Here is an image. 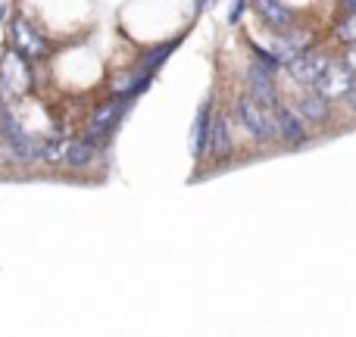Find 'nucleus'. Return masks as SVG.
Here are the masks:
<instances>
[{"label": "nucleus", "mask_w": 356, "mask_h": 337, "mask_svg": "<svg viewBox=\"0 0 356 337\" xmlns=\"http://www.w3.org/2000/svg\"><path fill=\"white\" fill-rule=\"evenodd\" d=\"M328 66H332V56L322 54V50L309 47L307 54H300L297 60H291L284 69H288V75L297 81V85H309V88H313L316 81L322 79V72H325Z\"/></svg>", "instance_id": "423d86ee"}, {"label": "nucleus", "mask_w": 356, "mask_h": 337, "mask_svg": "<svg viewBox=\"0 0 356 337\" xmlns=\"http://www.w3.org/2000/svg\"><path fill=\"white\" fill-rule=\"evenodd\" d=\"M247 47H250L253 60H257V63H263V66L269 69L272 75H278V72H282V69H284V63L275 56V50H266V47H259V44L253 41V38H247Z\"/></svg>", "instance_id": "f3484780"}, {"label": "nucleus", "mask_w": 356, "mask_h": 337, "mask_svg": "<svg viewBox=\"0 0 356 337\" xmlns=\"http://www.w3.org/2000/svg\"><path fill=\"white\" fill-rule=\"evenodd\" d=\"M250 3H253V10H257V16L263 19L269 28H275V31L294 28L297 16H294V10H291V6L282 3V0H250Z\"/></svg>", "instance_id": "9b49d317"}, {"label": "nucleus", "mask_w": 356, "mask_h": 337, "mask_svg": "<svg viewBox=\"0 0 356 337\" xmlns=\"http://www.w3.org/2000/svg\"><path fill=\"white\" fill-rule=\"evenodd\" d=\"M131 110V100H119L113 97V104H106L100 113H94V119L88 122V131L81 135V141L91 144V147H97L104 138H110L113 131L119 129V122H122V116Z\"/></svg>", "instance_id": "20e7f679"}, {"label": "nucleus", "mask_w": 356, "mask_h": 337, "mask_svg": "<svg viewBox=\"0 0 356 337\" xmlns=\"http://www.w3.org/2000/svg\"><path fill=\"white\" fill-rule=\"evenodd\" d=\"M341 6H344L347 13H356V0H341Z\"/></svg>", "instance_id": "5701e85b"}, {"label": "nucleus", "mask_w": 356, "mask_h": 337, "mask_svg": "<svg viewBox=\"0 0 356 337\" xmlns=\"http://www.w3.org/2000/svg\"><path fill=\"white\" fill-rule=\"evenodd\" d=\"M297 113L307 119V125H316V129H319V125L332 122V100L313 88V91L300 94V100H297Z\"/></svg>", "instance_id": "9d476101"}, {"label": "nucleus", "mask_w": 356, "mask_h": 337, "mask_svg": "<svg viewBox=\"0 0 356 337\" xmlns=\"http://www.w3.org/2000/svg\"><path fill=\"white\" fill-rule=\"evenodd\" d=\"M344 60H347V63H350V66L356 69V41H353V44H347V56H344Z\"/></svg>", "instance_id": "4be33fe9"}, {"label": "nucleus", "mask_w": 356, "mask_h": 337, "mask_svg": "<svg viewBox=\"0 0 356 337\" xmlns=\"http://www.w3.org/2000/svg\"><path fill=\"white\" fill-rule=\"evenodd\" d=\"M234 119H238V125H241V129H244L257 144H263V147L275 144V138H278L275 116H272L269 106L259 104V100L253 97L250 91H247V94H238V97H234Z\"/></svg>", "instance_id": "f257e3e1"}, {"label": "nucleus", "mask_w": 356, "mask_h": 337, "mask_svg": "<svg viewBox=\"0 0 356 337\" xmlns=\"http://www.w3.org/2000/svg\"><path fill=\"white\" fill-rule=\"evenodd\" d=\"M3 97H6V91H3V81H0V106H3Z\"/></svg>", "instance_id": "b1692460"}, {"label": "nucleus", "mask_w": 356, "mask_h": 337, "mask_svg": "<svg viewBox=\"0 0 356 337\" xmlns=\"http://www.w3.org/2000/svg\"><path fill=\"white\" fill-rule=\"evenodd\" d=\"M232 150H234V144H232V131H228V119L222 116V113H216V116H213V129H209V150H207V156L213 163H228Z\"/></svg>", "instance_id": "ddd939ff"}, {"label": "nucleus", "mask_w": 356, "mask_h": 337, "mask_svg": "<svg viewBox=\"0 0 356 337\" xmlns=\"http://www.w3.org/2000/svg\"><path fill=\"white\" fill-rule=\"evenodd\" d=\"M94 154H97V147H91V144L85 141H69V150H66V166L69 169H85L94 163Z\"/></svg>", "instance_id": "dca6fc26"}, {"label": "nucleus", "mask_w": 356, "mask_h": 337, "mask_svg": "<svg viewBox=\"0 0 356 337\" xmlns=\"http://www.w3.org/2000/svg\"><path fill=\"white\" fill-rule=\"evenodd\" d=\"M344 100L350 104V110L356 113V79H353V85H350V91H347V97H344Z\"/></svg>", "instance_id": "412c9836"}, {"label": "nucleus", "mask_w": 356, "mask_h": 337, "mask_svg": "<svg viewBox=\"0 0 356 337\" xmlns=\"http://www.w3.org/2000/svg\"><path fill=\"white\" fill-rule=\"evenodd\" d=\"M3 16H6V3H0V22H3Z\"/></svg>", "instance_id": "393cba45"}, {"label": "nucleus", "mask_w": 356, "mask_h": 337, "mask_svg": "<svg viewBox=\"0 0 356 337\" xmlns=\"http://www.w3.org/2000/svg\"><path fill=\"white\" fill-rule=\"evenodd\" d=\"M213 97H207L197 110L194 119V135H191V150H194V160H203L209 150V129H213Z\"/></svg>", "instance_id": "f8f14e48"}, {"label": "nucleus", "mask_w": 356, "mask_h": 337, "mask_svg": "<svg viewBox=\"0 0 356 337\" xmlns=\"http://www.w3.org/2000/svg\"><path fill=\"white\" fill-rule=\"evenodd\" d=\"M334 35H338L344 44H353V41H356V13H350V16L341 19V22H338V31H334Z\"/></svg>", "instance_id": "6ab92c4d"}, {"label": "nucleus", "mask_w": 356, "mask_h": 337, "mask_svg": "<svg viewBox=\"0 0 356 337\" xmlns=\"http://www.w3.org/2000/svg\"><path fill=\"white\" fill-rule=\"evenodd\" d=\"M272 50H275V56L288 66L291 60H297L300 54H307L309 50V35L307 31H297V28H284V31H278Z\"/></svg>", "instance_id": "4468645a"}, {"label": "nucleus", "mask_w": 356, "mask_h": 337, "mask_svg": "<svg viewBox=\"0 0 356 337\" xmlns=\"http://www.w3.org/2000/svg\"><path fill=\"white\" fill-rule=\"evenodd\" d=\"M10 41H13V50L25 54L29 60H41V56H47V41H44L25 19H13L10 22Z\"/></svg>", "instance_id": "1a4fd4ad"}, {"label": "nucleus", "mask_w": 356, "mask_h": 337, "mask_svg": "<svg viewBox=\"0 0 356 337\" xmlns=\"http://www.w3.org/2000/svg\"><path fill=\"white\" fill-rule=\"evenodd\" d=\"M0 81H3L6 97H22V94L35 91V69H31V60L19 50L3 56L0 63Z\"/></svg>", "instance_id": "7ed1b4c3"}, {"label": "nucleus", "mask_w": 356, "mask_h": 337, "mask_svg": "<svg viewBox=\"0 0 356 337\" xmlns=\"http://www.w3.org/2000/svg\"><path fill=\"white\" fill-rule=\"evenodd\" d=\"M244 79H247V91L253 94V97L259 100L263 106H275L278 104V88H275V75L269 72V69L263 66V63H257L253 60L250 66H247V72H244Z\"/></svg>", "instance_id": "6e6552de"}, {"label": "nucleus", "mask_w": 356, "mask_h": 337, "mask_svg": "<svg viewBox=\"0 0 356 337\" xmlns=\"http://www.w3.org/2000/svg\"><path fill=\"white\" fill-rule=\"evenodd\" d=\"M247 6H250V0H234L232 10H228V25H238L241 16L247 13Z\"/></svg>", "instance_id": "aec40b11"}, {"label": "nucleus", "mask_w": 356, "mask_h": 337, "mask_svg": "<svg viewBox=\"0 0 356 337\" xmlns=\"http://www.w3.org/2000/svg\"><path fill=\"white\" fill-rule=\"evenodd\" d=\"M272 116H275V125H278V138H282L288 147H307L309 144V135H307V119L300 116L297 110H291L288 104L278 100L272 106Z\"/></svg>", "instance_id": "39448f33"}, {"label": "nucleus", "mask_w": 356, "mask_h": 337, "mask_svg": "<svg viewBox=\"0 0 356 337\" xmlns=\"http://www.w3.org/2000/svg\"><path fill=\"white\" fill-rule=\"evenodd\" d=\"M353 79H356V69L350 66V63H347V60L334 63L332 60V66L322 72V79L316 81L313 88L319 94H325L328 100H344L347 91H350V85H353Z\"/></svg>", "instance_id": "0eeeda50"}, {"label": "nucleus", "mask_w": 356, "mask_h": 337, "mask_svg": "<svg viewBox=\"0 0 356 337\" xmlns=\"http://www.w3.org/2000/svg\"><path fill=\"white\" fill-rule=\"evenodd\" d=\"M0 138H3L6 150L13 154V160L22 163V166H31V163L44 160V141H47V138L41 141V138L29 135L6 106H0Z\"/></svg>", "instance_id": "f03ea898"}, {"label": "nucleus", "mask_w": 356, "mask_h": 337, "mask_svg": "<svg viewBox=\"0 0 356 337\" xmlns=\"http://www.w3.org/2000/svg\"><path fill=\"white\" fill-rule=\"evenodd\" d=\"M181 38L184 35H178V38H172V41L160 44V47H154V50H147V54L141 56V63L135 66L138 75H156V72H160V66L175 54V47H178V41H181Z\"/></svg>", "instance_id": "2eb2a0df"}, {"label": "nucleus", "mask_w": 356, "mask_h": 337, "mask_svg": "<svg viewBox=\"0 0 356 337\" xmlns=\"http://www.w3.org/2000/svg\"><path fill=\"white\" fill-rule=\"evenodd\" d=\"M150 85H154V75H135V79H131V85L119 88L116 97H119V100H131V104H135V100L141 97V94L147 91Z\"/></svg>", "instance_id": "a211bd4d"}]
</instances>
